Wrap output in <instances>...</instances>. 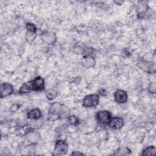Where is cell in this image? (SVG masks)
<instances>
[{
  "label": "cell",
  "mask_w": 156,
  "mask_h": 156,
  "mask_svg": "<svg viewBox=\"0 0 156 156\" xmlns=\"http://www.w3.org/2000/svg\"><path fill=\"white\" fill-rule=\"evenodd\" d=\"M68 111L66 108L63 105L58 103H53L48 111V119L49 120L55 121L59 119L60 117L65 116Z\"/></svg>",
  "instance_id": "1"
},
{
  "label": "cell",
  "mask_w": 156,
  "mask_h": 156,
  "mask_svg": "<svg viewBox=\"0 0 156 156\" xmlns=\"http://www.w3.org/2000/svg\"><path fill=\"white\" fill-rule=\"evenodd\" d=\"M99 95L96 93L88 94L85 96L82 101V105L85 108H92L96 107L99 102Z\"/></svg>",
  "instance_id": "2"
},
{
  "label": "cell",
  "mask_w": 156,
  "mask_h": 156,
  "mask_svg": "<svg viewBox=\"0 0 156 156\" xmlns=\"http://www.w3.org/2000/svg\"><path fill=\"white\" fill-rule=\"evenodd\" d=\"M112 118L111 113L105 110H99L96 114V121L100 124H108Z\"/></svg>",
  "instance_id": "3"
},
{
  "label": "cell",
  "mask_w": 156,
  "mask_h": 156,
  "mask_svg": "<svg viewBox=\"0 0 156 156\" xmlns=\"http://www.w3.org/2000/svg\"><path fill=\"white\" fill-rule=\"evenodd\" d=\"M149 7L146 1H140L136 5V10L138 17L141 19L146 18L149 15Z\"/></svg>",
  "instance_id": "4"
},
{
  "label": "cell",
  "mask_w": 156,
  "mask_h": 156,
  "mask_svg": "<svg viewBox=\"0 0 156 156\" xmlns=\"http://www.w3.org/2000/svg\"><path fill=\"white\" fill-rule=\"evenodd\" d=\"M138 65L139 68L145 73L151 74V73H154L155 71V63L153 62L147 61V60L141 59L138 62Z\"/></svg>",
  "instance_id": "5"
},
{
  "label": "cell",
  "mask_w": 156,
  "mask_h": 156,
  "mask_svg": "<svg viewBox=\"0 0 156 156\" xmlns=\"http://www.w3.org/2000/svg\"><path fill=\"white\" fill-rule=\"evenodd\" d=\"M68 150V145L66 141L64 140H58L56 141L54 147V153L55 155H61L66 154Z\"/></svg>",
  "instance_id": "6"
},
{
  "label": "cell",
  "mask_w": 156,
  "mask_h": 156,
  "mask_svg": "<svg viewBox=\"0 0 156 156\" xmlns=\"http://www.w3.org/2000/svg\"><path fill=\"white\" fill-rule=\"evenodd\" d=\"M41 38L43 43L47 44H53L57 40L56 35L54 32L46 30L41 33Z\"/></svg>",
  "instance_id": "7"
},
{
  "label": "cell",
  "mask_w": 156,
  "mask_h": 156,
  "mask_svg": "<svg viewBox=\"0 0 156 156\" xmlns=\"http://www.w3.org/2000/svg\"><path fill=\"white\" fill-rule=\"evenodd\" d=\"M114 100L118 104H125L128 99V95L126 91L123 90L118 89L114 93Z\"/></svg>",
  "instance_id": "8"
},
{
  "label": "cell",
  "mask_w": 156,
  "mask_h": 156,
  "mask_svg": "<svg viewBox=\"0 0 156 156\" xmlns=\"http://www.w3.org/2000/svg\"><path fill=\"white\" fill-rule=\"evenodd\" d=\"M13 86L7 82H3L1 84L0 88V96L1 98L7 97L12 94L13 92Z\"/></svg>",
  "instance_id": "9"
},
{
  "label": "cell",
  "mask_w": 156,
  "mask_h": 156,
  "mask_svg": "<svg viewBox=\"0 0 156 156\" xmlns=\"http://www.w3.org/2000/svg\"><path fill=\"white\" fill-rule=\"evenodd\" d=\"M124 124V119L120 117H112L108 125L113 130H119Z\"/></svg>",
  "instance_id": "10"
},
{
  "label": "cell",
  "mask_w": 156,
  "mask_h": 156,
  "mask_svg": "<svg viewBox=\"0 0 156 156\" xmlns=\"http://www.w3.org/2000/svg\"><path fill=\"white\" fill-rule=\"evenodd\" d=\"M32 81L34 85V91H42L44 89V79L41 76L36 77L34 79L32 80Z\"/></svg>",
  "instance_id": "11"
},
{
  "label": "cell",
  "mask_w": 156,
  "mask_h": 156,
  "mask_svg": "<svg viewBox=\"0 0 156 156\" xmlns=\"http://www.w3.org/2000/svg\"><path fill=\"white\" fill-rule=\"evenodd\" d=\"M26 135L27 140L29 141L30 143L32 144L37 143L40 140V134L37 131H35L33 130H29V132H27Z\"/></svg>",
  "instance_id": "12"
},
{
  "label": "cell",
  "mask_w": 156,
  "mask_h": 156,
  "mask_svg": "<svg viewBox=\"0 0 156 156\" xmlns=\"http://www.w3.org/2000/svg\"><path fill=\"white\" fill-rule=\"evenodd\" d=\"M34 91V87L32 81H29L27 82L24 83L20 88L18 93L20 94H26Z\"/></svg>",
  "instance_id": "13"
},
{
  "label": "cell",
  "mask_w": 156,
  "mask_h": 156,
  "mask_svg": "<svg viewBox=\"0 0 156 156\" xmlns=\"http://www.w3.org/2000/svg\"><path fill=\"white\" fill-rule=\"evenodd\" d=\"M42 116L41 110L38 108H34L30 110L27 113V117L29 119L37 120L40 119Z\"/></svg>",
  "instance_id": "14"
},
{
  "label": "cell",
  "mask_w": 156,
  "mask_h": 156,
  "mask_svg": "<svg viewBox=\"0 0 156 156\" xmlns=\"http://www.w3.org/2000/svg\"><path fill=\"white\" fill-rule=\"evenodd\" d=\"M82 65L85 68H90L93 67L96 64V60L93 56H87L83 57L82 62Z\"/></svg>",
  "instance_id": "15"
},
{
  "label": "cell",
  "mask_w": 156,
  "mask_h": 156,
  "mask_svg": "<svg viewBox=\"0 0 156 156\" xmlns=\"http://www.w3.org/2000/svg\"><path fill=\"white\" fill-rule=\"evenodd\" d=\"M156 152V148L154 146H149L143 150L141 155L143 156L154 155Z\"/></svg>",
  "instance_id": "16"
},
{
  "label": "cell",
  "mask_w": 156,
  "mask_h": 156,
  "mask_svg": "<svg viewBox=\"0 0 156 156\" xmlns=\"http://www.w3.org/2000/svg\"><path fill=\"white\" fill-rule=\"evenodd\" d=\"M45 94L48 100L52 101L56 98L58 94L55 90L52 89V88H49L46 91Z\"/></svg>",
  "instance_id": "17"
},
{
  "label": "cell",
  "mask_w": 156,
  "mask_h": 156,
  "mask_svg": "<svg viewBox=\"0 0 156 156\" xmlns=\"http://www.w3.org/2000/svg\"><path fill=\"white\" fill-rule=\"evenodd\" d=\"M37 37V32L27 30L25 35V38L27 41L32 42Z\"/></svg>",
  "instance_id": "18"
},
{
  "label": "cell",
  "mask_w": 156,
  "mask_h": 156,
  "mask_svg": "<svg viewBox=\"0 0 156 156\" xmlns=\"http://www.w3.org/2000/svg\"><path fill=\"white\" fill-rule=\"evenodd\" d=\"M68 121L71 125L74 126H77L80 122L79 119L75 115L69 116L68 117Z\"/></svg>",
  "instance_id": "19"
},
{
  "label": "cell",
  "mask_w": 156,
  "mask_h": 156,
  "mask_svg": "<svg viewBox=\"0 0 156 156\" xmlns=\"http://www.w3.org/2000/svg\"><path fill=\"white\" fill-rule=\"evenodd\" d=\"M130 150L128 147H121L116 151V155H128L130 154Z\"/></svg>",
  "instance_id": "20"
},
{
  "label": "cell",
  "mask_w": 156,
  "mask_h": 156,
  "mask_svg": "<svg viewBox=\"0 0 156 156\" xmlns=\"http://www.w3.org/2000/svg\"><path fill=\"white\" fill-rule=\"evenodd\" d=\"M26 29L28 31H32V32H37V27L35 24L31 23H27L26 24Z\"/></svg>",
  "instance_id": "21"
},
{
  "label": "cell",
  "mask_w": 156,
  "mask_h": 156,
  "mask_svg": "<svg viewBox=\"0 0 156 156\" xmlns=\"http://www.w3.org/2000/svg\"><path fill=\"white\" fill-rule=\"evenodd\" d=\"M148 92L151 94H154L155 93L156 90V84L155 82H151L149 83L148 87H147Z\"/></svg>",
  "instance_id": "22"
},
{
  "label": "cell",
  "mask_w": 156,
  "mask_h": 156,
  "mask_svg": "<svg viewBox=\"0 0 156 156\" xmlns=\"http://www.w3.org/2000/svg\"><path fill=\"white\" fill-rule=\"evenodd\" d=\"M84 48L81 47L80 46H75L73 48V52L76 54H83Z\"/></svg>",
  "instance_id": "23"
},
{
  "label": "cell",
  "mask_w": 156,
  "mask_h": 156,
  "mask_svg": "<svg viewBox=\"0 0 156 156\" xmlns=\"http://www.w3.org/2000/svg\"><path fill=\"white\" fill-rule=\"evenodd\" d=\"M19 105L17 104H13L11 107H10V110L12 111V112H14V111H16L17 110L18 108H19Z\"/></svg>",
  "instance_id": "24"
},
{
  "label": "cell",
  "mask_w": 156,
  "mask_h": 156,
  "mask_svg": "<svg viewBox=\"0 0 156 156\" xmlns=\"http://www.w3.org/2000/svg\"><path fill=\"white\" fill-rule=\"evenodd\" d=\"M99 95V94H101V96H106V94H107V93H106V92H105V91L104 90H101L100 91H99V94H98Z\"/></svg>",
  "instance_id": "25"
},
{
  "label": "cell",
  "mask_w": 156,
  "mask_h": 156,
  "mask_svg": "<svg viewBox=\"0 0 156 156\" xmlns=\"http://www.w3.org/2000/svg\"><path fill=\"white\" fill-rule=\"evenodd\" d=\"M71 155H83V153H81V152H79L74 151V152H73Z\"/></svg>",
  "instance_id": "26"
}]
</instances>
